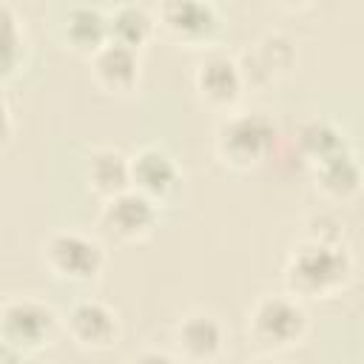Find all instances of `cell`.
I'll return each mask as SVG.
<instances>
[{
    "mask_svg": "<svg viewBox=\"0 0 364 364\" xmlns=\"http://www.w3.org/2000/svg\"><path fill=\"white\" fill-rule=\"evenodd\" d=\"M353 270L350 253L327 239L301 242L284 267L287 287L299 296H327L338 290Z\"/></svg>",
    "mask_w": 364,
    "mask_h": 364,
    "instance_id": "6da1fadb",
    "label": "cell"
},
{
    "mask_svg": "<svg viewBox=\"0 0 364 364\" xmlns=\"http://www.w3.org/2000/svg\"><path fill=\"white\" fill-rule=\"evenodd\" d=\"M276 142V125L262 111H239L225 117L216 128V151L233 168L262 162Z\"/></svg>",
    "mask_w": 364,
    "mask_h": 364,
    "instance_id": "7a4b0ae2",
    "label": "cell"
},
{
    "mask_svg": "<svg viewBox=\"0 0 364 364\" xmlns=\"http://www.w3.org/2000/svg\"><path fill=\"white\" fill-rule=\"evenodd\" d=\"M43 259L48 270L65 282H91L105 264L102 247L77 230H57L48 236L43 247Z\"/></svg>",
    "mask_w": 364,
    "mask_h": 364,
    "instance_id": "3957f363",
    "label": "cell"
},
{
    "mask_svg": "<svg viewBox=\"0 0 364 364\" xmlns=\"http://www.w3.org/2000/svg\"><path fill=\"white\" fill-rule=\"evenodd\" d=\"M307 330V313L296 299L264 296L250 310V333L264 347H287Z\"/></svg>",
    "mask_w": 364,
    "mask_h": 364,
    "instance_id": "277c9868",
    "label": "cell"
},
{
    "mask_svg": "<svg viewBox=\"0 0 364 364\" xmlns=\"http://www.w3.org/2000/svg\"><path fill=\"white\" fill-rule=\"evenodd\" d=\"M0 324H3V344H11L20 353H28L51 341L57 316L48 304L37 299H11L3 304Z\"/></svg>",
    "mask_w": 364,
    "mask_h": 364,
    "instance_id": "5b68a950",
    "label": "cell"
},
{
    "mask_svg": "<svg viewBox=\"0 0 364 364\" xmlns=\"http://www.w3.org/2000/svg\"><path fill=\"white\" fill-rule=\"evenodd\" d=\"M102 228L122 239V242H134L151 233V228L156 225V202L134 188L105 199L102 213H100Z\"/></svg>",
    "mask_w": 364,
    "mask_h": 364,
    "instance_id": "8992f818",
    "label": "cell"
},
{
    "mask_svg": "<svg viewBox=\"0 0 364 364\" xmlns=\"http://www.w3.org/2000/svg\"><path fill=\"white\" fill-rule=\"evenodd\" d=\"M65 330L68 336L85 347V350H105L117 341L119 336V321L114 310L97 299H82L74 301L65 313Z\"/></svg>",
    "mask_w": 364,
    "mask_h": 364,
    "instance_id": "52a82bcc",
    "label": "cell"
},
{
    "mask_svg": "<svg viewBox=\"0 0 364 364\" xmlns=\"http://www.w3.org/2000/svg\"><path fill=\"white\" fill-rule=\"evenodd\" d=\"M159 20L185 43H205L219 28V11L205 0H165L159 6Z\"/></svg>",
    "mask_w": 364,
    "mask_h": 364,
    "instance_id": "ba28073f",
    "label": "cell"
},
{
    "mask_svg": "<svg viewBox=\"0 0 364 364\" xmlns=\"http://www.w3.org/2000/svg\"><path fill=\"white\" fill-rule=\"evenodd\" d=\"M196 91L210 105H233L245 88L242 65L228 54H208L193 74Z\"/></svg>",
    "mask_w": 364,
    "mask_h": 364,
    "instance_id": "9c48e42d",
    "label": "cell"
},
{
    "mask_svg": "<svg viewBox=\"0 0 364 364\" xmlns=\"http://www.w3.org/2000/svg\"><path fill=\"white\" fill-rule=\"evenodd\" d=\"M179 182L173 156L156 145H145L131 156V188L151 196L154 202L168 196Z\"/></svg>",
    "mask_w": 364,
    "mask_h": 364,
    "instance_id": "30bf717a",
    "label": "cell"
},
{
    "mask_svg": "<svg viewBox=\"0 0 364 364\" xmlns=\"http://www.w3.org/2000/svg\"><path fill=\"white\" fill-rule=\"evenodd\" d=\"M94 77L108 91H131L139 80V54L131 46L108 40L102 48L91 54Z\"/></svg>",
    "mask_w": 364,
    "mask_h": 364,
    "instance_id": "8fae6325",
    "label": "cell"
},
{
    "mask_svg": "<svg viewBox=\"0 0 364 364\" xmlns=\"http://www.w3.org/2000/svg\"><path fill=\"white\" fill-rule=\"evenodd\" d=\"M85 179L97 193L111 199L131 188V156L117 148H97L88 154Z\"/></svg>",
    "mask_w": 364,
    "mask_h": 364,
    "instance_id": "7c38bea8",
    "label": "cell"
},
{
    "mask_svg": "<svg viewBox=\"0 0 364 364\" xmlns=\"http://www.w3.org/2000/svg\"><path fill=\"white\" fill-rule=\"evenodd\" d=\"M176 344H179V350L188 358L208 361V358L219 355V350L225 344V330H222V324L213 316H208V313H191L176 327Z\"/></svg>",
    "mask_w": 364,
    "mask_h": 364,
    "instance_id": "4fadbf2b",
    "label": "cell"
},
{
    "mask_svg": "<svg viewBox=\"0 0 364 364\" xmlns=\"http://www.w3.org/2000/svg\"><path fill=\"white\" fill-rule=\"evenodd\" d=\"M63 34L65 40L80 48L94 54L97 48H102L111 37H108V11H102L100 6H71L63 17Z\"/></svg>",
    "mask_w": 364,
    "mask_h": 364,
    "instance_id": "5bb4252c",
    "label": "cell"
},
{
    "mask_svg": "<svg viewBox=\"0 0 364 364\" xmlns=\"http://www.w3.org/2000/svg\"><path fill=\"white\" fill-rule=\"evenodd\" d=\"M313 168H316V185L333 199L353 196L364 182V168H361L358 156L350 148L324 159V162H318V165H313Z\"/></svg>",
    "mask_w": 364,
    "mask_h": 364,
    "instance_id": "9a60e30c",
    "label": "cell"
},
{
    "mask_svg": "<svg viewBox=\"0 0 364 364\" xmlns=\"http://www.w3.org/2000/svg\"><path fill=\"white\" fill-rule=\"evenodd\" d=\"M154 31V17L139 3H119L108 9V37L114 43L139 48Z\"/></svg>",
    "mask_w": 364,
    "mask_h": 364,
    "instance_id": "2e32d148",
    "label": "cell"
},
{
    "mask_svg": "<svg viewBox=\"0 0 364 364\" xmlns=\"http://www.w3.org/2000/svg\"><path fill=\"white\" fill-rule=\"evenodd\" d=\"M299 151L304 159H310L313 165L347 151V139L344 134L338 131V125H333L330 119H307L301 128H299Z\"/></svg>",
    "mask_w": 364,
    "mask_h": 364,
    "instance_id": "e0dca14e",
    "label": "cell"
},
{
    "mask_svg": "<svg viewBox=\"0 0 364 364\" xmlns=\"http://www.w3.org/2000/svg\"><path fill=\"white\" fill-rule=\"evenodd\" d=\"M0 23H3V74L11 77L26 57V34L11 11V6L0 3Z\"/></svg>",
    "mask_w": 364,
    "mask_h": 364,
    "instance_id": "ac0fdd59",
    "label": "cell"
},
{
    "mask_svg": "<svg viewBox=\"0 0 364 364\" xmlns=\"http://www.w3.org/2000/svg\"><path fill=\"white\" fill-rule=\"evenodd\" d=\"M253 60H256V71L262 77H273L276 68H287L290 60H293V48H290V40L282 37V34H267L262 43H256V51H253Z\"/></svg>",
    "mask_w": 364,
    "mask_h": 364,
    "instance_id": "d6986e66",
    "label": "cell"
},
{
    "mask_svg": "<svg viewBox=\"0 0 364 364\" xmlns=\"http://www.w3.org/2000/svg\"><path fill=\"white\" fill-rule=\"evenodd\" d=\"M128 364H176V361L162 350H139L136 355L128 358Z\"/></svg>",
    "mask_w": 364,
    "mask_h": 364,
    "instance_id": "ffe728a7",
    "label": "cell"
},
{
    "mask_svg": "<svg viewBox=\"0 0 364 364\" xmlns=\"http://www.w3.org/2000/svg\"><path fill=\"white\" fill-rule=\"evenodd\" d=\"M253 364H279V361H273V358H259V361H253Z\"/></svg>",
    "mask_w": 364,
    "mask_h": 364,
    "instance_id": "44dd1931",
    "label": "cell"
}]
</instances>
